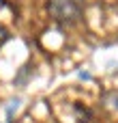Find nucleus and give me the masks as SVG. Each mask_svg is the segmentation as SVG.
<instances>
[{
	"instance_id": "f257e3e1",
	"label": "nucleus",
	"mask_w": 118,
	"mask_h": 123,
	"mask_svg": "<svg viewBox=\"0 0 118 123\" xmlns=\"http://www.w3.org/2000/svg\"><path fill=\"white\" fill-rule=\"evenodd\" d=\"M52 19L60 26H73L84 15V0H47Z\"/></svg>"
},
{
	"instance_id": "f03ea898",
	"label": "nucleus",
	"mask_w": 118,
	"mask_h": 123,
	"mask_svg": "<svg viewBox=\"0 0 118 123\" xmlns=\"http://www.w3.org/2000/svg\"><path fill=\"white\" fill-rule=\"evenodd\" d=\"M73 110H75L77 121H80V123H92V121H95L92 112H90L88 108H82V104H75V106H73Z\"/></svg>"
},
{
	"instance_id": "7ed1b4c3",
	"label": "nucleus",
	"mask_w": 118,
	"mask_h": 123,
	"mask_svg": "<svg viewBox=\"0 0 118 123\" xmlns=\"http://www.w3.org/2000/svg\"><path fill=\"white\" fill-rule=\"evenodd\" d=\"M17 106H19V99H13V102H11V106H6V115H9V119H11L13 110H17Z\"/></svg>"
},
{
	"instance_id": "20e7f679",
	"label": "nucleus",
	"mask_w": 118,
	"mask_h": 123,
	"mask_svg": "<svg viewBox=\"0 0 118 123\" xmlns=\"http://www.w3.org/2000/svg\"><path fill=\"white\" fill-rule=\"evenodd\" d=\"M6 39H9V35H6V30H4V28L0 26V45H2V43H4Z\"/></svg>"
},
{
	"instance_id": "39448f33",
	"label": "nucleus",
	"mask_w": 118,
	"mask_h": 123,
	"mask_svg": "<svg viewBox=\"0 0 118 123\" xmlns=\"http://www.w3.org/2000/svg\"><path fill=\"white\" fill-rule=\"evenodd\" d=\"M80 78H82V80H90V74H86V71H80Z\"/></svg>"
},
{
	"instance_id": "423d86ee",
	"label": "nucleus",
	"mask_w": 118,
	"mask_h": 123,
	"mask_svg": "<svg viewBox=\"0 0 118 123\" xmlns=\"http://www.w3.org/2000/svg\"><path fill=\"white\" fill-rule=\"evenodd\" d=\"M112 102H114L112 106H114V108H116V110H118V97H112Z\"/></svg>"
}]
</instances>
